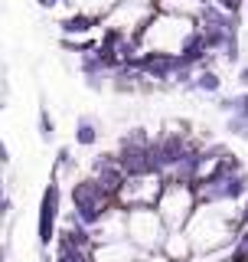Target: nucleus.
<instances>
[{
  "instance_id": "nucleus-1",
  "label": "nucleus",
  "mask_w": 248,
  "mask_h": 262,
  "mask_svg": "<svg viewBox=\"0 0 248 262\" xmlns=\"http://www.w3.org/2000/svg\"><path fill=\"white\" fill-rule=\"evenodd\" d=\"M69 200H72V216H76L79 223H85L88 229H92L98 220L105 216V210H111L114 203H118L92 174H88V177H79L76 184L69 187Z\"/></svg>"
},
{
  "instance_id": "nucleus-2",
  "label": "nucleus",
  "mask_w": 248,
  "mask_h": 262,
  "mask_svg": "<svg viewBox=\"0 0 248 262\" xmlns=\"http://www.w3.org/2000/svg\"><path fill=\"white\" fill-rule=\"evenodd\" d=\"M154 210L160 213L167 229H183L189 213L196 210V190L193 184H180V180H163L160 196H157Z\"/></svg>"
},
{
  "instance_id": "nucleus-3",
  "label": "nucleus",
  "mask_w": 248,
  "mask_h": 262,
  "mask_svg": "<svg viewBox=\"0 0 248 262\" xmlns=\"http://www.w3.org/2000/svg\"><path fill=\"white\" fill-rule=\"evenodd\" d=\"M196 190V203H242L248 196V170H226V174H216V177H206L200 184H193Z\"/></svg>"
},
{
  "instance_id": "nucleus-4",
  "label": "nucleus",
  "mask_w": 248,
  "mask_h": 262,
  "mask_svg": "<svg viewBox=\"0 0 248 262\" xmlns=\"http://www.w3.org/2000/svg\"><path fill=\"white\" fill-rule=\"evenodd\" d=\"M124 210H128V239L140 252L160 249L163 236H167V226H163L160 213L154 207H124Z\"/></svg>"
},
{
  "instance_id": "nucleus-5",
  "label": "nucleus",
  "mask_w": 248,
  "mask_h": 262,
  "mask_svg": "<svg viewBox=\"0 0 248 262\" xmlns=\"http://www.w3.org/2000/svg\"><path fill=\"white\" fill-rule=\"evenodd\" d=\"M59 210H62V187L59 177H49L39 196V216H36V249H49L59 229Z\"/></svg>"
},
{
  "instance_id": "nucleus-6",
  "label": "nucleus",
  "mask_w": 248,
  "mask_h": 262,
  "mask_svg": "<svg viewBox=\"0 0 248 262\" xmlns=\"http://www.w3.org/2000/svg\"><path fill=\"white\" fill-rule=\"evenodd\" d=\"M163 187V174H131L124 177L121 190H118V203L121 207H154Z\"/></svg>"
},
{
  "instance_id": "nucleus-7",
  "label": "nucleus",
  "mask_w": 248,
  "mask_h": 262,
  "mask_svg": "<svg viewBox=\"0 0 248 262\" xmlns=\"http://www.w3.org/2000/svg\"><path fill=\"white\" fill-rule=\"evenodd\" d=\"M92 259L95 262H140L144 252H140L131 239H114V243L92 246Z\"/></svg>"
},
{
  "instance_id": "nucleus-8",
  "label": "nucleus",
  "mask_w": 248,
  "mask_h": 262,
  "mask_svg": "<svg viewBox=\"0 0 248 262\" xmlns=\"http://www.w3.org/2000/svg\"><path fill=\"white\" fill-rule=\"evenodd\" d=\"M56 27L62 30V36H88L92 30L105 27V20H98V16L85 13V10H72V13H65Z\"/></svg>"
},
{
  "instance_id": "nucleus-9",
  "label": "nucleus",
  "mask_w": 248,
  "mask_h": 262,
  "mask_svg": "<svg viewBox=\"0 0 248 262\" xmlns=\"http://www.w3.org/2000/svg\"><path fill=\"white\" fill-rule=\"evenodd\" d=\"M160 249H163V256H167L170 262H189L193 259V246H189V236L183 233V229H167Z\"/></svg>"
},
{
  "instance_id": "nucleus-10",
  "label": "nucleus",
  "mask_w": 248,
  "mask_h": 262,
  "mask_svg": "<svg viewBox=\"0 0 248 262\" xmlns=\"http://www.w3.org/2000/svg\"><path fill=\"white\" fill-rule=\"evenodd\" d=\"M102 141V121L95 115H79L76 121V144L79 147H95Z\"/></svg>"
},
{
  "instance_id": "nucleus-11",
  "label": "nucleus",
  "mask_w": 248,
  "mask_h": 262,
  "mask_svg": "<svg viewBox=\"0 0 248 262\" xmlns=\"http://www.w3.org/2000/svg\"><path fill=\"white\" fill-rule=\"evenodd\" d=\"M186 92L219 95V92H222V72H216V69H196V76H193V82L186 85Z\"/></svg>"
},
{
  "instance_id": "nucleus-12",
  "label": "nucleus",
  "mask_w": 248,
  "mask_h": 262,
  "mask_svg": "<svg viewBox=\"0 0 248 262\" xmlns=\"http://www.w3.org/2000/svg\"><path fill=\"white\" fill-rule=\"evenodd\" d=\"M36 131H39V141H46V144L56 141V118L43 102H39V115H36Z\"/></svg>"
},
{
  "instance_id": "nucleus-13",
  "label": "nucleus",
  "mask_w": 248,
  "mask_h": 262,
  "mask_svg": "<svg viewBox=\"0 0 248 262\" xmlns=\"http://www.w3.org/2000/svg\"><path fill=\"white\" fill-rule=\"evenodd\" d=\"M62 170H76V158H72V151L69 147H56V161H53V174L49 177H59Z\"/></svg>"
},
{
  "instance_id": "nucleus-14",
  "label": "nucleus",
  "mask_w": 248,
  "mask_h": 262,
  "mask_svg": "<svg viewBox=\"0 0 248 262\" xmlns=\"http://www.w3.org/2000/svg\"><path fill=\"white\" fill-rule=\"evenodd\" d=\"M226 131L235 138H242V141H248V118L245 115H226Z\"/></svg>"
},
{
  "instance_id": "nucleus-15",
  "label": "nucleus",
  "mask_w": 248,
  "mask_h": 262,
  "mask_svg": "<svg viewBox=\"0 0 248 262\" xmlns=\"http://www.w3.org/2000/svg\"><path fill=\"white\" fill-rule=\"evenodd\" d=\"M245 226H248V196H245V203H242V207L235 210V236L242 233Z\"/></svg>"
},
{
  "instance_id": "nucleus-16",
  "label": "nucleus",
  "mask_w": 248,
  "mask_h": 262,
  "mask_svg": "<svg viewBox=\"0 0 248 262\" xmlns=\"http://www.w3.org/2000/svg\"><path fill=\"white\" fill-rule=\"evenodd\" d=\"M235 98H238V105H235V112H232V115H245V118H248V89H242V92H238Z\"/></svg>"
},
{
  "instance_id": "nucleus-17",
  "label": "nucleus",
  "mask_w": 248,
  "mask_h": 262,
  "mask_svg": "<svg viewBox=\"0 0 248 262\" xmlns=\"http://www.w3.org/2000/svg\"><path fill=\"white\" fill-rule=\"evenodd\" d=\"M0 262H10V249H7V226L0 229Z\"/></svg>"
},
{
  "instance_id": "nucleus-18",
  "label": "nucleus",
  "mask_w": 248,
  "mask_h": 262,
  "mask_svg": "<svg viewBox=\"0 0 248 262\" xmlns=\"http://www.w3.org/2000/svg\"><path fill=\"white\" fill-rule=\"evenodd\" d=\"M0 167H10V147H7V141H4V138H0Z\"/></svg>"
},
{
  "instance_id": "nucleus-19",
  "label": "nucleus",
  "mask_w": 248,
  "mask_h": 262,
  "mask_svg": "<svg viewBox=\"0 0 248 262\" xmlns=\"http://www.w3.org/2000/svg\"><path fill=\"white\" fill-rule=\"evenodd\" d=\"M235 82H238V89H248V62H245V66H238Z\"/></svg>"
},
{
  "instance_id": "nucleus-20",
  "label": "nucleus",
  "mask_w": 248,
  "mask_h": 262,
  "mask_svg": "<svg viewBox=\"0 0 248 262\" xmlns=\"http://www.w3.org/2000/svg\"><path fill=\"white\" fill-rule=\"evenodd\" d=\"M4 108H7V105H4V98H0V112H4Z\"/></svg>"
},
{
  "instance_id": "nucleus-21",
  "label": "nucleus",
  "mask_w": 248,
  "mask_h": 262,
  "mask_svg": "<svg viewBox=\"0 0 248 262\" xmlns=\"http://www.w3.org/2000/svg\"><path fill=\"white\" fill-rule=\"evenodd\" d=\"M245 7H248V0H245Z\"/></svg>"
}]
</instances>
